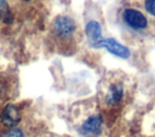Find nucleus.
<instances>
[{
	"label": "nucleus",
	"instance_id": "1",
	"mask_svg": "<svg viewBox=\"0 0 155 137\" xmlns=\"http://www.w3.org/2000/svg\"><path fill=\"white\" fill-rule=\"evenodd\" d=\"M76 129L85 137H99L104 131L103 115L92 108L82 112V116H78Z\"/></svg>",
	"mask_w": 155,
	"mask_h": 137
},
{
	"label": "nucleus",
	"instance_id": "2",
	"mask_svg": "<svg viewBox=\"0 0 155 137\" xmlns=\"http://www.w3.org/2000/svg\"><path fill=\"white\" fill-rule=\"evenodd\" d=\"M101 98L105 107H117L125 97V85L120 78H108L103 81L101 87Z\"/></svg>",
	"mask_w": 155,
	"mask_h": 137
},
{
	"label": "nucleus",
	"instance_id": "3",
	"mask_svg": "<svg viewBox=\"0 0 155 137\" xmlns=\"http://www.w3.org/2000/svg\"><path fill=\"white\" fill-rule=\"evenodd\" d=\"M76 30L75 21L65 15L57 16L52 22V33L61 40H69Z\"/></svg>",
	"mask_w": 155,
	"mask_h": 137
},
{
	"label": "nucleus",
	"instance_id": "4",
	"mask_svg": "<svg viewBox=\"0 0 155 137\" xmlns=\"http://www.w3.org/2000/svg\"><path fill=\"white\" fill-rule=\"evenodd\" d=\"M22 121V110L13 103L5 104L0 110V131L16 127Z\"/></svg>",
	"mask_w": 155,
	"mask_h": 137
},
{
	"label": "nucleus",
	"instance_id": "5",
	"mask_svg": "<svg viewBox=\"0 0 155 137\" xmlns=\"http://www.w3.org/2000/svg\"><path fill=\"white\" fill-rule=\"evenodd\" d=\"M122 21L134 30H143L148 25L147 17L136 8H125L122 11Z\"/></svg>",
	"mask_w": 155,
	"mask_h": 137
},
{
	"label": "nucleus",
	"instance_id": "6",
	"mask_svg": "<svg viewBox=\"0 0 155 137\" xmlns=\"http://www.w3.org/2000/svg\"><path fill=\"white\" fill-rule=\"evenodd\" d=\"M94 47H103L105 48L107 51H109L111 55L116 56V57H120V58H128L130 57V50L124 46L122 44H120L117 40L113 39V38H108V39H102Z\"/></svg>",
	"mask_w": 155,
	"mask_h": 137
},
{
	"label": "nucleus",
	"instance_id": "7",
	"mask_svg": "<svg viewBox=\"0 0 155 137\" xmlns=\"http://www.w3.org/2000/svg\"><path fill=\"white\" fill-rule=\"evenodd\" d=\"M85 33H86V36H87V39L90 40V42L93 47L103 39L102 38V28H101V24L97 21L87 22L86 27H85Z\"/></svg>",
	"mask_w": 155,
	"mask_h": 137
},
{
	"label": "nucleus",
	"instance_id": "8",
	"mask_svg": "<svg viewBox=\"0 0 155 137\" xmlns=\"http://www.w3.org/2000/svg\"><path fill=\"white\" fill-rule=\"evenodd\" d=\"M13 16L10 11V7L6 0H0V24H8L12 23Z\"/></svg>",
	"mask_w": 155,
	"mask_h": 137
},
{
	"label": "nucleus",
	"instance_id": "9",
	"mask_svg": "<svg viewBox=\"0 0 155 137\" xmlns=\"http://www.w3.org/2000/svg\"><path fill=\"white\" fill-rule=\"evenodd\" d=\"M0 137H25V132L18 125V126L8 129V130H1L0 131Z\"/></svg>",
	"mask_w": 155,
	"mask_h": 137
},
{
	"label": "nucleus",
	"instance_id": "10",
	"mask_svg": "<svg viewBox=\"0 0 155 137\" xmlns=\"http://www.w3.org/2000/svg\"><path fill=\"white\" fill-rule=\"evenodd\" d=\"M144 7L148 13H150L151 16H155V0H145Z\"/></svg>",
	"mask_w": 155,
	"mask_h": 137
},
{
	"label": "nucleus",
	"instance_id": "11",
	"mask_svg": "<svg viewBox=\"0 0 155 137\" xmlns=\"http://www.w3.org/2000/svg\"><path fill=\"white\" fill-rule=\"evenodd\" d=\"M1 98H2V87L0 85V101H1Z\"/></svg>",
	"mask_w": 155,
	"mask_h": 137
},
{
	"label": "nucleus",
	"instance_id": "12",
	"mask_svg": "<svg viewBox=\"0 0 155 137\" xmlns=\"http://www.w3.org/2000/svg\"><path fill=\"white\" fill-rule=\"evenodd\" d=\"M22 1H31V0H22Z\"/></svg>",
	"mask_w": 155,
	"mask_h": 137
}]
</instances>
